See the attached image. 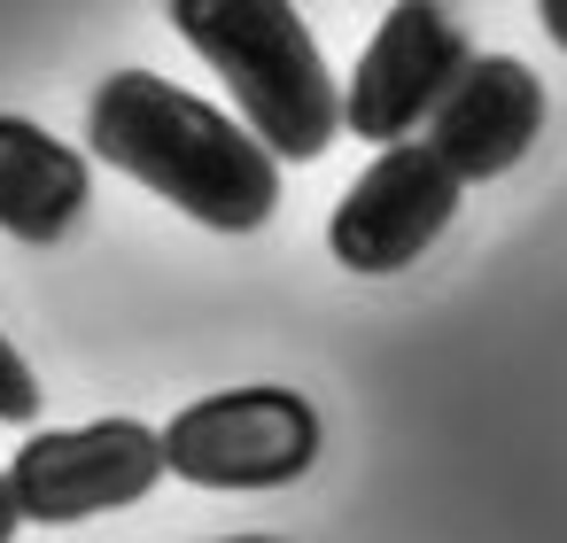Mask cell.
Masks as SVG:
<instances>
[{
    "label": "cell",
    "mask_w": 567,
    "mask_h": 543,
    "mask_svg": "<svg viewBox=\"0 0 567 543\" xmlns=\"http://www.w3.org/2000/svg\"><path fill=\"white\" fill-rule=\"evenodd\" d=\"M0 481H9V497H17V520L79 528V520H102L117 504H141L164 481V442L141 419L40 427V435H24V450L9 458Z\"/></svg>",
    "instance_id": "obj_4"
},
{
    "label": "cell",
    "mask_w": 567,
    "mask_h": 543,
    "mask_svg": "<svg viewBox=\"0 0 567 543\" xmlns=\"http://www.w3.org/2000/svg\"><path fill=\"white\" fill-rule=\"evenodd\" d=\"M536 17H544V32H551V48H567V0H544V9H536Z\"/></svg>",
    "instance_id": "obj_10"
},
{
    "label": "cell",
    "mask_w": 567,
    "mask_h": 543,
    "mask_svg": "<svg viewBox=\"0 0 567 543\" xmlns=\"http://www.w3.org/2000/svg\"><path fill=\"white\" fill-rule=\"evenodd\" d=\"M86 156L164 195L210 233H257L280 210V164L203 94L156 71H110L86 102Z\"/></svg>",
    "instance_id": "obj_1"
},
{
    "label": "cell",
    "mask_w": 567,
    "mask_h": 543,
    "mask_svg": "<svg viewBox=\"0 0 567 543\" xmlns=\"http://www.w3.org/2000/svg\"><path fill=\"white\" fill-rule=\"evenodd\" d=\"M458 195H466V187L435 164L427 140L381 148V156L350 179V195L334 202L327 249H334L342 272H365V280L404 272V264H420V257L443 241V226L458 218Z\"/></svg>",
    "instance_id": "obj_6"
},
{
    "label": "cell",
    "mask_w": 567,
    "mask_h": 543,
    "mask_svg": "<svg viewBox=\"0 0 567 543\" xmlns=\"http://www.w3.org/2000/svg\"><path fill=\"white\" fill-rule=\"evenodd\" d=\"M319 411L296 388H218L187 411H172L156 427L164 442V473L195 481V489H288L319 466Z\"/></svg>",
    "instance_id": "obj_3"
},
{
    "label": "cell",
    "mask_w": 567,
    "mask_h": 543,
    "mask_svg": "<svg viewBox=\"0 0 567 543\" xmlns=\"http://www.w3.org/2000/svg\"><path fill=\"white\" fill-rule=\"evenodd\" d=\"M536 133H544V79L520 55H474L443 94V109L427 117V148L458 187L505 179L536 148Z\"/></svg>",
    "instance_id": "obj_7"
},
{
    "label": "cell",
    "mask_w": 567,
    "mask_h": 543,
    "mask_svg": "<svg viewBox=\"0 0 567 543\" xmlns=\"http://www.w3.org/2000/svg\"><path fill=\"white\" fill-rule=\"evenodd\" d=\"M466 63H474V40L451 9H435V0H396L373 24L358 71L342 79V133L373 140V156L404 148L443 109V94L458 86Z\"/></svg>",
    "instance_id": "obj_5"
},
{
    "label": "cell",
    "mask_w": 567,
    "mask_h": 543,
    "mask_svg": "<svg viewBox=\"0 0 567 543\" xmlns=\"http://www.w3.org/2000/svg\"><path fill=\"white\" fill-rule=\"evenodd\" d=\"M17 528H24L17 520V497H9V481H0V543H17Z\"/></svg>",
    "instance_id": "obj_11"
},
{
    "label": "cell",
    "mask_w": 567,
    "mask_h": 543,
    "mask_svg": "<svg viewBox=\"0 0 567 543\" xmlns=\"http://www.w3.org/2000/svg\"><path fill=\"white\" fill-rule=\"evenodd\" d=\"M94 202V164L32 117L0 109V233L55 249Z\"/></svg>",
    "instance_id": "obj_8"
},
{
    "label": "cell",
    "mask_w": 567,
    "mask_h": 543,
    "mask_svg": "<svg viewBox=\"0 0 567 543\" xmlns=\"http://www.w3.org/2000/svg\"><path fill=\"white\" fill-rule=\"evenodd\" d=\"M218 543H288V535H218Z\"/></svg>",
    "instance_id": "obj_12"
},
{
    "label": "cell",
    "mask_w": 567,
    "mask_h": 543,
    "mask_svg": "<svg viewBox=\"0 0 567 543\" xmlns=\"http://www.w3.org/2000/svg\"><path fill=\"white\" fill-rule=\"evenodd\" d=\"M172 32L226 79L234 125L272 164H311L342 133V86L327 79V55L288 0H172Z\"/></svg>",
    "instance_id": "obj_2"
},
{
    "label": "cell",
    "mask_w": 567,
    "mask_h": 543,
    "mask_svg": "<svg viewBox=\"0 0 567 543\" xmlns=\"http://www.w3.org/2000/svg\"><path fill=\"white\" fill-rule=\"evenodd\" d=\"M40 373L24 365V349L9 342V334H0V419H9V427H32L40 419Z\"/></svg>",
    "instance_id": "obj_9"
}]
</instances>
